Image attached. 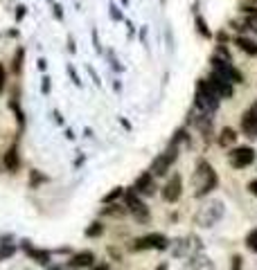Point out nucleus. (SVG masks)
I'll use <instances>...</instances> for the list:
<instances>
[{
    "instance_id": "obj_23",
    "label": "nucleus",
    "mask_w": 257,
    "mask_h": 270,
    "mask_svg": "<svg viewBox=\"0 0 257 270\" xmlns=\"http://www.w3.org/2000/svg\"><path fill=\"white\" fill-rule=\"evenodd\" d=\"M196 27H198V32H201V36H212V32H210V27L205 25V21L201 16H196Z\"/></svg>"
},
{
    "instance_id": "obj_7",
    "label": "nucleus",
    "mask_w": 257,
    "mask_h": 270,
    "mask_svg": "<svg viewBox=\"0 0 257 270\" xmlns=\"http://www.w3.org/2000/svg\"><path fill=\"white\" fill-rule=\"evenodd\" d=\"M212 72L221 74L225 79L230 81V84H241L244 77H241L239 70H235L230 65V59H221V57H212Z\"/></svg>"
},
{
    "instance_id": "obj_35",
    "label": "nucleus",
    "mask_w": 257,
    "mask_h": 270,
    "mask_svg": "<svg viewBox=\"0 0 257 270\" xmlns=\"http://www.w3.org/2000/svg\"><path fill=\"white\" fill-rule=\"evenodd\" d=\"M158 270H167V264H161L158 266Z\"/></svg>"
},
{
    "instance_id": "obj_14",
    "label": "nucleus",
    "mask_w": 257,
    "mask_h": 270,
    "mask_svg": "<svg viewBox=\"0 0 257 270\" xmlns=\"http://www.w3.org/2000/svg\"><path fill=\"white\" fill-rule=\"evenodd\" d=\"M183 270H217L210 257L203 254H196V257H190V261L183 266Z\"/></svg>"
},
{
    "instance_id": "obj_29",
    "label": "nucleus",
    "mask_w": 257,
    "mask_h": 270,
    "mask_svg": "<svg viewBox=\"0 0 257 270\" xmlns=\"http://www.w3.org/2000/svg\"><path fill=\"white\" fill-rule=\"evenodd\" d=\"M9 254H14V248H11V245L7 248V245H5V248L0 250V259H2V257H9Z\"/></svg>"
},
{
    "instance_id": "obj_16",
    "label": "nucleus",
    "mask_w": 257,
    "mask_h": 270,
    "mask_svg": "<svg viewBox=\"0 0 257 270\" xmlns=\"http://www.w3.org/2000/svg\"><path fill=\"white\" fill-rule=\"evenodd\" d=\"M93 261H95V254L88 252V250H84V252L75 254L68 264L72 266V268H88V266H93Z\"/></svg>"
},
{
    "instance_id": "obj_32",
    "label": "nucleus",
    "mask_w": 257,
    "mask_h": 270,
    "mask_svg": "<svg viewBox=\"0 0 257 270\" xmlns=\"http://www.w3.org/2000/svg\"><path fill=\"white\" fill-rule=\"evenodd\" d=\"M68 72H70V77H72V81H75V84L79 86L81 81H79V77H77V72H75V70H72V68H68Z\"/></svg>"
},
{
    "instance_id": "obj_1",
    "label": "nucleus",
    "mask_w": 257,
    "mask_h": 270,
    "mask_svg": "<svg viewBox=\"0 0 257 270\" xmlns=\"http://www.w3.org/2000/svg\"><path fill=\"white\" fill-rule=\"evenodd\" d=\"M192 180H194V196H208L210 191L217 187V182H219L217 171H214L212 164L205 162V160H198Z\"/></svg>"
},
{
    "instance_id": "obj_26",
    "label": "nucleus",
    "mask_w": 257,
    "mask_h": 270,
    "mask_svg": "<svg viewBox=\"0 0 257 270\" xmlns=\"http://www.w3.org/2000/svg\"><path fill=\"white\" fill-rule=\"evenodd\" d=\"M5 81H7V72H5V65L0 63V92L5 88Z\"/></svg>"
},
{
    "instance_id": "obj_9",
    "label": "nucleus",
    "mask_w": 257,
    "mask_h": 270,
    "mask_svg": "<svg viewBox=\"0 0 257 270\" xmlns=\"http://www.w3.org/2000/svg\"><path fill=\"white\" fill-rule=\"evenodd\" d=\"M228 160H230V164L235 167V169H244V167L253 164V160H255V151H253L251 147H237L228 153Z\"/></svg>"
},
{
    "instance_id": "obj_8",
    "label": "nucleus",
    "mask_w": 257,
    "mask_h": 270,
    "mask_svg": "<svg viewBox=\"0 0 257 270\" xmlns=\"http://www.w3.org/2000/svg\"><path fill=\"white\" fill-rule=\"evenodd\" d=\"M169 245L165 234L161 232H154V234H147V237H140L138 241L133 243V250H165Z\"/></svg>"
},
{
    "instance_id": "obj_10",
    "label": "nucleus",
    "mask_w": 257,
    "mask_h": 270,
    "mask_svg": "<svg viewBox=\"0 0 257 270\" xmlns=\"http://www.w3.org/2000/svg\"><path fill=\"white\" fill-rule=\"evenodd\" d=\"M154 178H156V176L149 174V171H147V174H142L138 180H135L133 191L138 194V196H154L156 189H158V187H156V180H154Z\"/></svg>"
},
{
    "instance_id": "obj_13",
    "label": "nucleus",
    "mask_w": 257,
    "mask_h": 270,
    "mask_svg": "<svg viewBox=\"0 0 257 270\" xmlns=\"http://www.w3.org/2000/svg\"><path fill=\"white\" fill-rule=\"evenodd\" d=\"M210 86L214 88V92L219 97H232V84L225 77H221V74H217V72H212L210 74Z\"/></svg>"
},
{
    "instance_id": "obj_3",
    "label": "nucleus",
    "mask_w": 257,
    "mask_h": 270,
    "mask_svg": "<svg viewBox=\"0 0 257 270\" xmlns=\"http://www.w3.org/2000/svg\"><path fill=\"white\" fill-rule=\"evenodd\" d=\"M203 250V243L201 239L194 237V234H188V237H181L171 243V254L178 257V259H190V257H196L198 252Z\"/></svg>"
},
{
    "instance_id": "obj_12",
    "label": "nucleus",
    "mask_w": 257,
    "mask_h": 270,
    "mask_svg": "<svg viewBox=\"0 0 257 270\" xmlns=\"http://www.w3.org/2000/svg\"><path fill=\"white\" fill-rule=\"evenodd\" d=\"M241 128L246 133L248 138H257V104H253L244 117H241Z\"/></svg>"
},
{
    "instance_id": "obj_24",
    "label": "nucleus",
    "mask_w": 257,
    "mask_h": 270,
    "mask_svg": "<svg viewBox=\"0 0 257 270\" xmlns=\"http://www.w3.org/2000/svg\"><path fill=\"white\" fill-rule=\"evenodd\" d=\"M21 63H23V50H18L16 59H14V72H21Z\"/></svg>"
},
{
    "instance_id": "obj_30",
    "label": "nucleus",
    "mask_w": 257,
    "mask_h": 270,
    "mask_svg": "<svg viewBox=\"0 0 257 270\" xmlns=\"http://www.w3.org/2000/svg\"><path fill=\"white\" fill-rule=\"evenodd\" d=\"M248 191H251L253 196H257V180H251V182H248Z\"/></svg>"
},
{
    "instance_id": "obj_33",
    "label": "nucleus",
    "mask_w": 257,
    "mask_h": 270,
    "mask_svg": "<svg viewBox=\"0 0 257 270\" xmlns=\"http://www.w3.org/2000/svg\"><path fill=\"white\" fill-rule=\"evenodd\" d=\"M111 9H113V11H111V16H113V18H120V11L115 9V5H111Z\"/></svg>"
},
{
    "instance_id": "obj_4",
    "label": "nucleus",
    "mask_w": 257,
    "mask_h": 270,
    "mask_svg": "<svg viewBox=\"0 0 257 270\" xmlns=\"http://www.w3.org/2000/svg\"><path fill=\"white\" fill-rule=\"evenodd\" d=\"M219 99L221 97L214 92V88L210 86L208 79H201L196 86V106L203 108L205 113H212L219 108Z\"/></svg>"
},
{
    "instance_id": "obj_15",
    "label": "nucleus",
    "mask_w": 257,
    "mask_h": 270,
    "mask_svg": "<svg viewBox=\"0 0 257 270\" xmlns=\"http://www.w3.org/2000/svg\"><path fill=\"white\" fill-rule=\"evenodd\" d=\"M5 167H7V171H11V174H16L18 167H21V158H18V147H16V144H11V147L7 149Z\"/></svg>"
},
{
    "instance_id": "obj_11",
    "label": "nucleus",
    "mask_w": 257,
    "mask_h": 270,
    "mask_svg": "<svg viewBox=\"0 0 257 270\" xmlns=\"http://www.w3.org/2000/svg\"><path fill=\"white\" fill-rule=\"evenodd\" d=\"M181 194H183V178L178 174H174L169 182L162 187V198H165L167 203H176L178 198H181Z\"/></svg>"
},
{
    "instance_id": "obj_17",
    "label": "nucleus",
    "mask_w": 257,
    "mask_h": 270,
    "mask_svg": "<svg viewBox=\"0 0 257 270\" xmlns=\"http://www.w3.org/2000/svg\"><path fill=\"white\" fill-rule=\"evenodd\" d=\"M23 248H25V252L30 254L36 264H48L50 261V252H45V250H36V248H32V245H27V243L23 245Z\"/></svg>"
},
{
    "instance_id": "obj_6",
    "label": "nucleus",
    "mask_w": 257,
    "mask_h": 270,
    "mask_svg": "<svg viewBox=\"0 0 257 270\" xmlns=\"http://www.w3.org/2000/svg\"><path fill=\"white\" fill-rule=\"evenodd\" d=\"M176 144H178V142H171V147L167 149L165 153H161L158 158L154 160L149 174H154V176H165L167 171H169L171 162H174V160H176V155H178V147H176Z\"/></svg>"
},
{
    "instance_id": "obj_21",
    "label": "nucleus",
    "mask_w": 257,
    "mask_h": 270,
    "mask_svg": "<svg viewBox=\"0 0 257 270\" xmlns=\"http://www.w3.org/2000/svg\"><path fill=\"white\" fill-rule=\"evenodd\" d=\"M246 245H248V250L257 252V228L248 232V237H246Z\"/></svg>"
},
{
    "instance_id": "obj_18",
    "label": "nucleus",
    "mask_w": 257,
    "mask_h": 270,
    "mask_svg": "<svg viewBox=\"0 0 257 270\" xmlns=\"http://www.w3.org/2000/svg\"><path fill=\"white\" fill-rule=\"evenodd\" d=\"M237 45H239V50H244L246 54H251V57H257V43L253 41V38L237 36Z\"/></svg>"
},
{
    "instance_id": "obj_20",
    "label": "nucleus",
    "mask_w": 257,
    "mask_h": 270,
    "mask_svg": "<svg viewBox=\"0 0 257 270\" xmlns=\"http://www.w3.org/2000/svg\"><path fill=\"white\" fill-rule=\"evenodd\" d=\"M120 196H124V189H122V187H115V189H113V191H108V194H106V196L102 198V201H104V203H106V205H108V203L118 201Z\"/></svg>"
},
{
    "instance_id": "obj_27",
    "label": "nucleus",
    "mask_w": 257,
    "mask_h": 270,
    "mask_svg": "<svg viewBox=\"0 0 257 270\" xmlns=\"http://www.w3.org/2000/svg\"><path fill=\"white\" fill-rule=\"evenodd\" d=\"M38 182H45V176H41V174H36V171H32V187L38 185Z\"/></svg>"
},
{
    "instance_id": "obj_22",
    "label": "nucleus",
    "mask_w": 257,
    "mask_h": 270,
    "mask_svg": "<svg viewBox=\"0 0 257 270\" xmlns=\"http://www.w3.org/2000/svg\"><path fill=\"white\" fill-rule=\"evenodd\" d=\"M104 232V228H102V223H91V228L86 230V237H99V234Z\"/></svg>"
},
{
    "instance_id": "obj_25",
    "label": "nucleus",
    "mask_w": 257,
    "mask_h": 270,
    "mask_svg": "<svg viewBox=\"0 0 257 270\" xmlns=\"http://www.w3.org/2000/svg\"><path fill=\"white\" fill-rule=\"evenodd\" d=\"M244 25H246L248 30H253V32H257V16H248Z\"/></svg>"
},
{
    "instance_id": "obj_28",
    "label": "nucleus",
    "mask_w": 257,
    "mask_h": 270,
    "mask_svg": "<svg viewBox=\"0 0 257 270\" xmlns=\"http://www.w3.org/2000/svg\"><path fill=\"white\" fill-rule=\"evenodd\" d=\"M241 264H244V259H241L239 254H235L232 257V270H241Z\"/></svg>"
},
{
    "instance_id": "obj_34",
    "label": "nucleus",
    "mask_w": 257,
    "mask_h": 270,
    "mask_svg": "<svg viewBox=\"0 0 257 270\" xmlns=\"http://www.w3.org/2000/svg\"><path fill=\"white\" fill-rule=\"evenodd\" d=\"M95 270H111V268H108V266L106 264H102V266H97V268Z\"/></svg>"
},
{
    "instance_id": "obj_19",
    "label": "nucleus",
    "mask_w": 257,
    "mask_h": 270,
    "mask_svg": "<svg viewBox=\"0 0 257 270\" xmlns=\"http://www.w3.org/2000/svg\"><path fill=\"white\" fill-rule=\"evenodd\" d=\"M235 140H237V133L232 131V128H224V131H221V135H219L221 147H230V144H235Z\"/></svg>"
},
{
    "instance_id": "obj_31",
    "label": "nucleus",
    "mask_w": 257,
    "mask_h": 270,
    "mask_svg": "<svg viewBox=\"0 0 257 270\" xmlns=\"http://www.w3.org/2000/svg\"><path fill=\"white\" fill-rule=\"evenodd\" d=\"M16 9H18V11H16V18H18V21H23V16H25V9H27V7L21 5V7H16Z\"/></svg>"
},
{
    "instance_id": "obj_5",
    "label": "nucleus",
    "mask_w": 257,
    "mask_h": 270,
    "mask_svg": "<svg viewBox=\"0 0 257 270\" xmlns=\"http://www.w3.org/2000/svg\"><path fill=\"white\" fill-rule=\"evenodd\" d=\"M124 201H127L128 212L133 214V218L138 223H149V207L142 203V198L135 191H124Z\"/></svg>"
},
{
    "instance_id": "obj_2",
    "label": "nucleus",
    "mask_w": 257,
    "mask_h": 270,
    "mask_svg": "<svg viewBox=\"0 0 257 270\" xmlns=\"http://www.w3.org/2000/svg\"><path fill=\"white\" fill-rule=\"evenodd\" d=\"M224 214H225L224 203L217 201V198H210V201H205L203 205L196 210L194 223H196L198 228H214V225L224 218Z\"/></svg>"
}]
</instances>
